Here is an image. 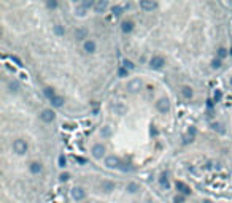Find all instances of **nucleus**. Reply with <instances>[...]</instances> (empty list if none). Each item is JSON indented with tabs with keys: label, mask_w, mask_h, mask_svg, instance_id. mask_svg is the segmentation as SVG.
Listing matches in <instances>:
<instances>
[{
	"label": "nucleus",
	"mask_w": 232,
	"mask_h": 203,
	"mask_svg": "<svg viewBox=\"0 0 232 203\" xmlns=\"http://www.w3.org/2000/svg\"><path fill=\"white\" fill-rule=\"evenodd\" d=\"M105 165L108 168H119L123 165V162L119 160V157H116V156H108V157L105 159Z\"/></svg>",
	"instance_id": "1"
},
{
	"label": "nucleus",
	"mask_w": 232,
	"mask_h": 203,
	"mask_svg": "<svg viewBox=\"0 0 232 203\" xmlns=\"http://www.w3.org/2000/svg\"><path fill=\"white\" fill-rule=\"evenodd\" d=\"M156 108L159 110L161 113H169L170 111V102H169V99H159L156 102Z\"/></svg>",
	"instance_id": "2"
},
{
	"label": "nucleus",
	"mask_w": 232,
	"mask_h": 203,
	"mask_svg": "<svg viewBox=\"0 0 232 203\" xmlns=\"http://www.w3.org/2000/svg\"><path fill=\"white\" fill-rule=\"evenodd\" d=\"M13 149H15L16 154H24L27 151V143L24 140H15L13 143Z\"/></svg>",
	"instance_id": "3"
},
{
	"label": "nucleus",
	"mask_w": 232,
	"mask_h": 203,
	"mask_svg": "<svg viewBox=\"0 0 232 203\" xmlns=\"http://www.w3.org/2000/svg\"><path fill=\"white\" fill-rule=\"evenodd\" d=\"M164 57H161V56H156V57H153L151 61H150V67L153 68V70H159V68L164 67Z\"/></svg>",
	"instance_id": "4"
},
{
	"label": "nucleus",
	"mask_w": 232,
	"mask_h": 203,
	"mask_svg": "<svg viewBox=\"0 0 232 203\" xmlns=\"http://www.w3.org/2000/svg\"><path fill=\"white\" fill-rule=\"evenodd\" d=\"M142 89V81L140 80H132L131 83L127 84V91L131 92V94H135Z\"/></svg>",
	"instance_id": "5"
},
{
	"label": "nucleus",
	"mask_w": 232,
	"mask_h": 203,
	"mask_svg": "<svg viewBox=\"0 0 232 203\" xmlns=\"http://www.w3.org/2000/svg\"><path fill=\"white\" fill-rule=\"evenodd\" d=\"M156 7H157V3L153 2V0H142L140 2V8L145 11H153Z\"/></svg>",
	"instance_id": "6"
},
{
	"label": "nucleus",
	"mask_w": 232,
	"mask_h": 203,
	"mask_svg": "<svg viewBox=\"0 0 232 203\" xmlns=\"http://www.w3.org/2000/svg\"><path fill=\"white\" fill-rule=\"evenodd\" d=\"M84 191H83L81 187H73L72 189V197H73V200H83L84 198Z\"/></svg>",
	"instance_id": "7"
},
{
	"label": "nucleus",
	"mask_w": 232,
	"mask_h": 203,
	"mask_svg": "<svg viewBox=\"0 0 232 203\" xmlns=\"http://www.w3.org/2000/svg\"><path fill=\"white\" fill-rule=\"evenodd\" d=\"M40 118H41V121H45V122H51L54 119V113L51 111V110H43Z\"/></svg>",
	"instance_id": "8"
},
{
	"label": "nucleus",
	"mask_w": 232,
	"mask_h": 203,
	"mask_svg": "<svg viewBox=\"0 0 232 203\" xmlns=\"http://www.w3.org/2000/svg\"><path fill=\"white\" fill-rule=\"evenodd\" d=\"M104 154H105V148L102 145H95L94 148H92V156H94L95 159H100Z\"/></svg>",
	"instance_id": "9"
},
{
	"label": "nucleus",
	"mask_w": 232,
	"mask_h": 203,
	"mask_svg": "<svg viewBox=\"0 0 232 203\" xmlns=\"http://www.w3.org/2000/svg\"><path fill=\"white\" fill-rule=\"evenodd\" d=\"M106 7H108V3L105 2V0H99V2H95L94 3V10L97 13H104L106 10Z\"/></svg>",
	"instance_id": "10"
},
{
	"label": "nucleus",
	"mask_w": 232,
	"mask_h": 203,
	"mask_svg": "<svg viewBox=\"0 0 232 203\" xmlns=\"http://www.w3.org/2000/svg\"><path fill=\"white\" fill-rule=\"evenodd\" d=\"M177 189L181 194H184V195H188V194H191V189H189L184 183H181V181H177Z\"/></svg>",
	"instance_id": "11"
},
{
	"label": "nucleus",
	"mask_w": 232,
	"mask_h": 203,
	"mask_svg": "<svg viewBox=\"0 0 232 203\" xmlns=\"http://www.w3.org/2000/svg\"><path fill=\"white\" fill-rule=\"evenodd\" d=\"M121 29H123L124 34H129V32H132V29H134V22L132 21H124L121 24Z\"/></svg>",
	"instance_id": "12"
},
{
	"label": "nucleus",
	"mask_w": 232,
	"mask_h": 203,
	"mask_svg": "<svg viewBox=\"0 0 232 203\" xmlns=\"http://www.w3.org/2000/svg\"><path fill=\"white\" fill-rule=\"evenodd\" d=\"M84 51L86 53H94L95 51V43L92 40H87V41H84Z\"/></svg>",
	"instance_id": "13"
},
{
	"label": "nucleus",
	"mask_w": 232,
	"mask_h": 203,
	"mask_svg": "<svg viewBox=\"0 0 232 203\" xmlns=\"http://www.w3.org/2000/svg\"><path fill=\"white\" fill-rule=\"evenodd\" d=\"M51 105L56 108H59V107H62L64 105V97H59V95H56L53 100H51Z\"/></svg>",
	"instance_id": "14"
},
{
	"label": "nucleus",
	"mask_w": 232,
	"mask_h": 203,
	"mask_svg": "<svg viewBox=\"0 0 232 203\" xmlns=\"http://www.w3.org/2000/svg\"><path fill=\"white\" fill-rule=\"evenodd\" d=\"M113 189H115V184H113V183H110V181H102V191L111 192Z\"/></svg>",
	"instance_id": "15"
},
{
	"label": "nucleus",
	"mask_w": 232,
	"mask_h": 203,
	"mask_svg": "<svg viewBox=\"0 0 232 203\" xmlns=\"http://www.w3.org/2000/svg\"><path fill=\"white\" fill-rule=\"evenodd\" d=\"M75 38L76 40H84L86 38V30L84 29H76L75 30Z\"/></svg>",
	"instance_id": "16"
},
{
	"label": "nucleus",
	"mask_w": 232,
	"mask_h": 203,
	"mask_svg": "<svg viewBox=\"0 0 232 203\" xmlns=\"http://www.w3.org/2000/svg\"><path fill=\"white\" fill-rule=\"evenodd\" d=\"M43 92H45V95L48 97L49 100H53L54 97H56V95H54V89H53V87H45V89H43Z\"/></svg>",
	"instance_id": "17"
},
{
	"label": "nucleus",
	"mask_w": 232,
	"mask_h": 203,
	"mask_svg": "<svg viewBox=\"0 0 232 203\" xmlns=\"http://www.w3.org/2000/svg\"><path fill=\"white\" fill-rule=\"evenodd\" d=\"M181 94H183V97H186V99H191V97H192V89H191V87H188V86H184L181 89Z\"/></svg>",
	"instance_id": "18"
},
{
	"label": "nucleus",
	"mask_w": 232,
	"mask_h": 203,
	"mask_svg": "<svg viewBox=\"0 0 232 203\" xmlns=\"http://www.w3.org/2000/svg\"><path fill=\"white\" fill-rule=\"evenodd\" d=\"M30 172L32 173H40L41 172V165L38 164V162H34V164H30Z\"/></svg>",
	"instance_id": "19"
},
{
	"label": "nucleus",
	"mask_w": 232,
	"mask_h": 203,
	"mask_svg": "<svg viewBox=\"0 0 232 203\" xmlns=\"http://www.w3.org/2000/svg\"><path fill=\"white\" fill-rule=\"evenodd\" d=\"M86 11H87V10L81 5V3H80V5H76V8H75V13H76L78 16H84V15H86Z\"/></svg>",
	"instance_id": "20"
},
{
	"label": "nucleus",
	"mask_w": 232,
	"mask_h": 203,
	"mask_svg": "<svg viewBox=\"0 0 232 203\" xmlns=\"http://www.w3.org/2000/svg\"><path fill=\"white\" fill-rule=\"evenodd\" d=\"M54 34H56V35H64V34H65V29H64L62 26L56 24V26H54Z\"/></svg>",
	"instance_id": "21"
},
{
	"label": "nucleus",
	"mask_w": 232,
	"mask_h": 203,
	"mask_svg": "<svg viewBox=\"0 0 232 203\" xmlns=\"http://www.w3.org/2000/svg\"><path fill=\"white\" fill-rule=\"evenodd\" d=\"M111 11H113V15H116V16L123 15V8L119 7V5H115L113 8H111Z\"/></svg>",
	"instance_id": "22"
},
{
	"label": "nucleus",
	"mask_w": 232,
	"mask_h": 203,
	"mask_svg": "<svg viewBox=\"0 0 232 203\" xmlns=\"http://www.w3.org/2000/svg\"><path fill=\"white\" fill-rule=\"evenodd\" d=\"M127 191L131 192V194H134V192H137V191H138V186H137L135 183H131V184L127 186Z\"/></svg>",
	"instance_id": "23"
},
{
	"label": "nucleus",
	"mask_w": 232,
	"mask_h": 203,
	"mask_svg": "<svg viewBox=\"0 0 232 203\" xmlns=\"http://www.w3.org/2000/svg\"><path fill=\"white\" fill-rule=\"evenodd\" d=\"M218 56H220V59H224L227 56V49L226 48H220V49H218Z\"/></svg>",
	"instance_id": "24"
},
{
	"label": "nucleus",
	"mask_w": 232,
	"mask_h": 203,
	"mask_svg": "<svg viewBox=\"0 0 232 203\" xmlns=\"http://www.w3.org/2000/svg\"><path fill=\"white\" fill-rule=\"evenodd\" d=\"M110 135H111V129L108 126L102 129V137H110Z\"/></svg>",
	"instance_id": "25"
},
{
	"label": "nucleus",
	"mask_w": 232,
	"mask_h": 203,
	"mask_svg": "<svg viewBox=\"0 0 232 203\" xmlns=\"http://www.w3.org/2000/svg\"><path fill=\"white\" fill-rule=\"evenodd\" d=\"M65 165H67V159L65 157H64V156H59V167H65Z\"/></svg>",
	"instance_id": "26"
},
{
	"label": "nucleus",
	"mask_w": 232,
	"mask_h": 203,
	"mask_svg": "<svg viewBox=\"0 0 232 203\" xmlns=\"http://www.w3.org/2000/svg\"><path fill=\"white\" fill-rule=\"evenodd\" d=\"M159 181H161V184H162V186L169 187V179H167V176H165V175H162V176H161V179H159Z\"/></svg>",
	"instance_id": "27"
},
{
	"label": "nucleus",
	"mask_w": 232,
	"mask_h": 203,
	"mask_svg": "<svg viewBox=\"0 0 232 203\" xmlns=\"http://www.w3.org/2000/svg\"><path fill=\"white\" fill-rule=\"evenodd\" d=\"M113 110H115V111H118L119 114H123L124 111H126V108H124V107H121V105H115V107H113Z\"/></svg>",
	"instance_id": "28"
},
{
	"label": "nucleus",
	"mask_w": 232,
	"mask_h": 203,
	"mask_svg": "<svg viewBox=\"0 0 232 203\" xmlns=\"http://www.w3.org/2000/svg\"><path fill=\"white\" fill-rule=\"evenodd\" d=\"M94 3H95V2H91V0H89V2H87V0H84V2H81V5H83V7H84L86 10H87V8L94 7Z\"/></svg>",
	"instance_id": "29"
},
{
	"label": "nucleus",
	"mask_w": 232,
	"mask_h": 203,
	"mask_svg": "<svg viewBox=\"0 0 232 203\" xmlns=\"http://www.w3.org/2000/svg\"><path fill=\"white\" fill-rule=\"evenodd\" d=\"M46 7L53 10V8H56V7H57V2H56V0H49V2H46Z\"/></svg>",
	"instance_id": "30"
},
{
	"label": "nucleus",
	"mask_w": 232,
	"mask_h": 203,
	"mask_svg": "<svg viewBox=\"0 0 232 203\" xmlns=\"http://www.w3.org/2000/svg\"><path fill=\"white\" fill-rule=\"evenodd\" d=\"M221 97H222L221 91H215V94H213V99H215V102H220V100H221Z\"/></svg>",
	"instance_id": "31"
},
{
	"label": "nucleus",
	"mask_w": 232,
	"mask_h": 203,
	"mask_svg": "<svg viewBox=\"0 0 232 203\" xmlns=\"http://www.w3.org/2000/svg\"><path fill=\"white\" fill-rule=\"evenodd\" d=\"M211 67L213 68H220L221 67V59H215V61L211 62Z\"/></svg>",
	"instance_id": "32"
},
{
	"label": "nucleus",
	"mask_w": 232,
	"mask_h": 203,
	"mask_svg": "<svg viewBox=\"0 0 232 203\" xmlns=\"http://www.w3.org/2000/svg\"><path fill=\"white\" fill-rule=\"evenodd\" d=\"M123 64H124V68H126V70H132V68H134V64L129 62V61H124Z\"/></svg>",
	"instance_id": "33"
},
{
	"label": "nucleus",
	"mask_w": 232,
	"mask_h": 203,
	"mask_svg": "<svg viewBox=\"0 0 232 203\" xmlns=\"http://www.w3.org/2000/svg\"><path fill=\"white\" fill-rule=\"evenodd\" d=\"M8 87H10L11 92H16V91H18V83H10V84H8Z\"/></svg>",
	"instance_id": "34"
},
{
	"label": "nucleus",
	"mask_w": 232,
	"mask_h": 203,
	"mask_svg": "<svg viewBox=\"0 0 232 203\" xmlns=\"http://www.w3.org/2000/svg\"><path fill=\"white\" fill-rule=\"evenodd\" d=\"M59 179H61V181H68V179H70V175H68V173H62L61 176H59Z\"/></svg>",
	"instance_id": "35"
},
{
	"label": "nucleus",
	"mask_w": 232,
	"mask_h": 203,
	"mask_svg": "<svg viewBox=\"0 0 232 203\" xmlns=\"http://www.w3.org/2000/svg\"><path fill=\"white\" fill-rule=\"evenodd\" d=\"M118 75L121 76V78L127 76V70H126V68H119V70H118Z\"/></svg>",
	"instance_id": "36"
},
{
	"label": "nucleus",
	"mask_w": 232,
	"mask_h": 203,
	"mask_svg": "<svg viewBox=\"0 0 232 203\" xmlns=\"http://www.w3.org/2000/svg\"><path fill=\"white\" fill-rule=\"evenodd\" d=\"M183 202H184L183 195H177V197H175V203H183Z\"/></svg>",
	"instance_id": "37"
},
{
	"label": "nucleus",
	"mask_w": 232,
	"mask_h": 203,
	"mask_svg": "<svg viewBox=\"0 0 232 203\" xmlns=\"http://www.w3.org/2000/svg\"><path fill=\"white\" fill-rule=\"evenodd\" d=\"M213 129H215V130H220V132H224V130H222V129H221V126H220V124H213V126H211Z\"/></svg>",
	"instance_id": "38"
},
{
	"label": "nucleus",
	"mask_w": 232,
	"mask_h": 203,
	"mask_svg": "<svg viewBox=\"0 0 232 203\" xmlns=\"http://www.w3.org/2000/svg\"><path fill=\"white\" fill-rule=\"evenodd\" d=\"M76 160H78V162H80V164H84V162H86V160L83 159V157H76Z\"/></svg>",
	"instance_id": "39"
},
{
	"label": "nucleus",
	"mask_w": 232,
	"mask_h": 203,
	"mask_svg": "<svg viewBox=\"0 0 232 203\" xmlns=\"http://www.w3.org/2000/svg\"><path fill=\"white\" fill-rule=\"evenodd\" d=\"M13 61H15V62L18 64V65H21V61H19V59H18V57H13Z\"/></svg>",
	"instance_id": "40"
},
{
	"label": "nucleus",
	"mask_w": 232,
	"mask_h": 203,
	"mask_svg": "<svg viewBox=\"0 0 232 203\" xmlns=\"http://www.w3.org/2000/svg\"><path fill=\"white\" fill-rule=\"evenodd\" d=\"M231 84H232V78H231Z\"/></svg>",
	"instance_id": "41"
},
{
	"label": "nucleus",
	"mask_w": 232,
	"mask_h": 203,
	"mask_svg": "<svg viewBox=\"0 0 232 203\" xmlns=\"http://www.w3.org/2000/svg\"><path fill=\"white\" fill-rule=\"evenodd\" d=\"M231 54H232V49H231Z\"/></svg>",
	"instance_id": "42"
}]
</instances>
